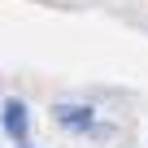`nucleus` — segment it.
<instances>
[{"mask_svg": "<svg viewBox=\"0 0 148 148\" xmlns=\"http://www.w3.org/2000/svg\"><path fill=\"white\" fill-rule=\"evenodd\" d=\"M52 122L61 131H70V135H83V131L96 126V109L87 100H57L52 105Z\"/></svg>", "mask_w": 148, "mask_h": 148, "instance_id": "nucleus-1", "label": "nucleus"}, {"mask_svg": "<svg viewBox=\"0 0 148 148\" xmlns=\"http://www.w3.org/2000/svg\"><path fill=\"white\" fill-rule=\"evenodd\" d=\"M0 131H5L13 144H26V135H31V109H26L22 96H9L5 105H0Z\"/></svg>", "mask_w": 148, "mask_h": 148, "instance_id": "nucleus-2", "label": "nucleus"}, {"mask_svg": "<svg viewBox=\"0 0 148 148\" xmlns=\"http://www.w3.org/2000/svg\"><path fill=\"white\" fill-rule=\"evenodd\" d=\"M18 148H26V144H18Z\"/></svg>", "mask_w": 148, "mask_h": 148, "instance_id": "nucleus-3", "label": "nucleus"}]
</instances>
